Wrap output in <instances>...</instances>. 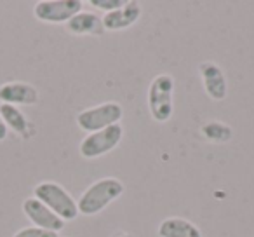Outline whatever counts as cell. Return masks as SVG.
<instances>
[{"label":"cell","mask_w":254,"mask_h":237,"mask_svg":"<svg viewBox=\"0 0 254 237\" xmlns=\"http://www.w3.org/2000/svg\"><path fill=\"white\" fill-rule=\"evenodd\" d=\"M0 101L5 105H35L39 91L28 82H5L0 85Z\"/></svg>","instance_id":"10"},{"label":"cell","mask_w":254,"mask_h":237,"mask_svg":"<svg viewBox=\"0 0 254 237\" xmlns=\"http://www.w3.org/2000/svg\"><path fill=\"white\" fill-rule=\"evenodd\" d=\"M159 237H202V232L195 223L180 216H169L159 225Z\"/></svg>","instance_id":"12"},{"label":"cell","mask_w":254,"mask_h":237,"mask_svg":"<svg viewBox=\"0 0 254 237\" xmlns=\"http://www.w3.org/2000/svg\"><path fill=\"white\" fill-rule=\"evenodd\" d=\"M66 30L73 35H101L105 32L103 21L96 12L80 11L66 23Z\"/></svg>","instance_id":"11"},{"label":"cell","mask_w":254,"mask_h":237,"mask_svg":"<svg viewBox=\"0 0 254 237\" xmlns=\"http://www.w3.org/2000/svg\"><path fill=\"white\" fill-rule=\"evenodd\" d=\"M84 2L80 0H40L33 7V14L39 21L51 25H66L75 14L82 11Z\"/></svg>","instance_id":"6"},{"label":"cell","mask_w":254,"mask_h":237,"mask_svg":"<svg viewBox=\"0 0 254 237\" xmlns=\"http://www.w3.org/2000/svg\"><path fill=\"white\" fill-rule=\"evenodd\" d=\"M89 4L96 9H101V11L106 12H112V11H117L120 9L124 4H126V0H89Z\"/></svg>","instance_id":"16"},{"label":"cell","mask_w":254,"mask_h":237,"mask_svg":"<svg viewBox=\"0 0 254 237\" xmlns=\"http://www.w3.org/2000/svg\"><path fill=\"white\" fill-rule=\"evenodd\" d=\"M124 115V110L119 103L115 101H106L101 105L91 106L85 108L82 112H78L77 115V126L85 133H96L106 129L113 124H120Z\"/></svg>","instance_id":"4"},{"label":"cell","mask_w":254,"mask_h":237,"mask_svg":"<svg viewBox=\"0 0 254 237\" xmlns=\"http://www.w3.org/2000/svg\"><path fill=\"white\" fill-rule=\"evenodd\" d=\"M124 194V185L117 178H101L89 185L77 201L78 215L94 216Z\"/></svg>","instance_id":"1"},{"label":"cell","mask_w":254,"mask_h":237,"mask_svg":"<svg viewBox=\"0 0 254 237\" xmlns=\"http://www.w3.org/2000/svg\"><path fill=\"white\" fill-rule=\"evenodd\" d=\"M0 117L4 124L7 126V129H12L14 133L21 136H26L30 131V122L26 119V115L14 105H5L0 103Z\"/></svg>","instance_id":"13"},{"label":"cell","mask_w":254,"mask_h":237,"mask_svg":"<svg viewBox=\"0 0 254 237\" xmlns=\"http://www.w3.org/2000/svg\"><path fill=\"white\" fill-rule=\"evenodd\" d=\"M200 77L207 96L214 101H223L228 96V82L225 72L214 61H204L200 65Z\"/></svg>","instance_id":"9"},{"label":"cell","mask_w":254,"mask_h":237,"mask_svg":"<svg viewBox=\"0 0 254 237\" xmlns=\"http://www.w3.org/2000/svg\"><path fill=\"white\" fill-rule=\"evenodd\" d=\"M23 213L28 216V220L33 223V227H39V229L56 234L64 229L63 220L35 197H28L23 201Z\"/></svg>","instance_id":"7"},{"label":"cell","mask_w":254,"mask_h":237,"mask_svg":"<svg viewBox=\"0 0 254 237\" xmlns=\"http://www.w3.org/2000/svg\"><path fill=\"white\" fill-rule=\"evenodd\" d=\"M148 110L153 121L167 122L174 113V79L167 74L153 77L148 87Z\"/></svg>","instance_id":"3"},{"label":"cell","mask_w":254,"mask_h":237,"mask_svg":"<svg viewBox=\"0 0 254 237\" xmlns=\"http://www.w3.org/2000/svg\"><path fill=\"white\" fill-rule=\"evenodd\" d=\"M110 237H131L127 232H124V230H117V232H113Z\"/></svg>","instance_id":"18"},{"label":"cell","mask_w":254,"mask_h":237,"mask_svg":"<svg viewBox=\"0 0 254 237\" xmlns=\"http://www.w3.org/2000/svg\"><path fill=\"white\" fill-rule=\"evenodd\" d=\"M200 133L205 140L212 143H226L232 140L233 129L221 121H207L200 126Z\"/></svg>","instance_id":"14"},{"label":"cell","mask_w":254,"mask_h":237,"mask_svg":"<svg viewBox=\"0 0 254 237\" xmlns=\"http://www.w3.org/2000/svg\"><path fill=\"white\" fill-rule=\"evenodd\" d=\"M141 18V5L136 0H126V4L120 9L106 12L101 18L103 28L108 32H120V30L131 28Z\"/></svg>","instance_id":"8"},{"label":"cell","mask_w":254,"mask_h":237,"mask_svg":"<svg viewBox=\"0 0 254 237\" xmlns=\"http://www.w3.org/2000/svg\"><path fill=\"white\" fill-rule=\"evenodd\" d=\"M33 197L54 211L64 223L78 216V208L75 199L56 181H42L33 188Z\"/></svg>","instance_id":"2"},{"label":"cell","mask_w":254,"mask_h":237,"mask_svg":"<svg viewBox=\"0 0 254 237\" xmlns=\"http://www.w3.org/2000/svg\"><path fill=\"white\" fill-rule=\"evenodd\" d=\"M12 237H60L56 232H49V230L39 229V227H25V229L18 230Z\"/></svg>","instance_id":"15"},{"label":"cell","mask_w":254,"mask_h":237,"mask_svg":"<svg viewBox=\"0 0 254 237\" xmlns=\"http://www.w3.org/2000/svg\"><path fill=\"white\" fill-rule=\"evenodd\" d=\"M7 126L4 124V121H2V117H0V142H4L5 138H7Z\"/></svg>","instance_id":"17"},{"label":"cell","mask_w":254,"mask_h":237,"mask_svg":"<svg viewBox=\"0 0 254 237\" xmlns=\"http://www.w3.org/2000/svg\"><path fill=\"white\" fill-rule=\"evenodd\" d=\"M124 138V128L122 124H113L101 131H96L87 135L80 143V156L84 159H98L101 156H106L108 152H112L113 149H117L120 142Z\"/></svg>","instance_id":"5"}]
</instances>
